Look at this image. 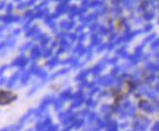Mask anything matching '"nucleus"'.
Instances as JSON below:
<instances>
[{"label": "nucleus", "mask_w": 159, "mask_h": 131, "mask_svg": "<svg viewBox=\"0 0 159 131\" xmlns=\"http://www.w3.org/2000/svg\"><path fill=\"white\" fill-rule=\"evenodd\" d=\"M16 98L17 96L13 94L11 91L0 90V106H4V105L12 103L14 100H16Z\"/></svg>", "instance_id": "obj_1"}, {"label": "nucleus", "mask_w": 159, "mask_h": 131, "mask_svg": "<svg viewBox=\"0 0 159 131\" xmlns=\"http://www.w3.org/2000/svg\"><path fill=\"white\" fill-rule=\"evenodd\" d=\"M1 131H17L15 127H8V128H5Z\"/></svg>", "instance_id": "obj_2"}]
</instances>
